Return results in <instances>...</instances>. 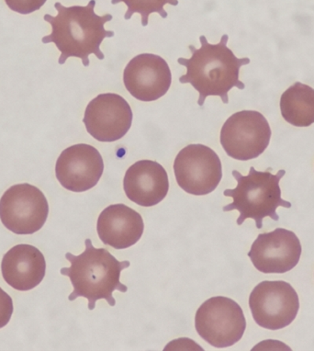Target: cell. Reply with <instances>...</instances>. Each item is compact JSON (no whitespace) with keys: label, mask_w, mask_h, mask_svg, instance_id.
I'll return each mask as SVG.
<instances>
[{"label":"cell","mask_w":314,"mask_h":351,"mask_svg":"<svg viewBox=\"0 0 314 351\" xmlns=\"http://www.w3.org/2000/svg\"><path fill=\"white\" fill-rule=\"evenodd\" d=\"M86 250L80 256L66 254L71 263L69 268H63L62 275L69 277L74 291L69 301L78 297L88 299L89 310H93L97 301L104 299L114 306L113 291L126 293L128 288L121 282V272L129 268V261H119L105 248H95L90 239L85 241Z\"/></svg>","instance_id":"3"},{"label":"cell","mask_w":314,"mask_h":351,"mask_svg":"<svg viewBox=\"0 0 314 351\" xmlns=\"http://www.w3.org/2000/svg\"><path fill=\"white\" fill-rule=\"evenodd\" d=\"M267 171H257L250 167L247 176H243L237 170L232 171L237 186L234 190H226L224 196L231 197L234 202L224 207V212L237 210L240 213L237 225H243L246 219H253L256 228H263L264 218L270 217L278 221L277 209L280 206L291 208V202L281 198L280 180L286 174L280 170L276 175Z\"/></svg>","instance_id":"4"},{"label":"cell","mask_w":314,"mask_h":351,"mask_svg":"<svg viewBox=\"0 0 314 351\" xmlns=\"http://www.w3.org/2000/svg\"><path fill=\"white\" fill-rule=\"evenodd\" d=\"M2 276L15 290H32L45 276V256L31 245H17L8 251L1 262Z\"/></svg>","instance_id":"16"},{"label":"cell","mask_w":314,"mask_h":351,"mask_svg":"<svg viewBox=\"0 0 314 351\" xmlns=\"http://www.w3.org/2000/svg\"><path fill=\"white\" fill-rule=\"evenodd\" d=\"M271 129L263 114L256 110L234 113L224 123L221 144L227 155L241 161L258 158L269 147Z\"/></svg>","instance_id":"6"},{"label":"cell","mask_w":314,"mask_h":351,"mask_svg":"<svg viewBox=\"0 0 314 351\" xmlns=\"http://www.w3.org/2000/svg\"><path fill=\"white\" fill-rule=\"evenodd\" d=\"M47 0H5L13 12L27 15L39 10Z\"/></svg>","instance_id":"19"},{"label":"cell","mask_w":314,"mask_h":351,"mask_svg":"<svg viewBox=\"0 0 314 351\" xmlns=\"http://www.w3.org/2000/svg\"><path fill=\"white\" fill-rule=\"evenodd\" d=\"M48 213L45 194L28 183L12 186L0 199V220L16 234L36 233L45 226Z\"/></svg>","instance_id":"7"},{"label":"cell","mask_w":314,"mask_h":351,"mask_svg":"<svg viewBox=\"0 0 314 351\" xmlns=\"http://www.w3.org/2000/svg\"><path fill=\"white\" fill-rule=\"evenodd\" d=\"M195 328L202 339L213 347L227 348L242 339L246 321L237 302L217 296L207 300L197 309Z\"/></svg>","instance_id":"5"},{"label":"cell","mask_w":314,"mask_h":351,"mask_svg":"<svg viewBox=\"0 0 314 351\" xmlns=\"http://www.w3.org/2000/svg\"><path fill=\"white\" fill-rule=\"evenodd\" d=\"M104 170L103 158L92 145H72L62 152L56 162V175L64 189L84 193L97 184Z\"/></svg>","instance_id":"13"},{"label":"cell","mask_w":314,"mask_h":351,"mask_svg":"<svg viewBox=\"0 0 314 351\" xmlns=\"http://www.w3.org/2000/svg\"><path fill=\"white\" fill-rule=\"evenodd\" d=\"M126 90L141 101H154L166 95L172 82L169 64L161 56L143 53L135 56L123 72Z\"/></svg>","instance_id":"12"},{"label":"cell","mask_w":314,"mask_h":351,"mask_svg":"<svg viewBox=\"0 0 314 351\" xmlns=\"http://www.w3.org/2000/svg\"><path fill=\"white\" fill-rule=\"evenodd\" d=\"M302 245L296 234L284 228L260 234L248 256L254 268L263 274H286L297 266Z\"/></svg>","instance_id":"11"},{"label":"cell","mask_w":314,"mask_h":351,"mask_svg":"<svg viewBox=\"0 0 314 351\" xmlns=\"http://www.w3.org/2000/svg\"><path fill=\"white\" fill-rule=\"evenodd\" d=\"M280 110L282 117L291 125H311L314 123L313 88L300 82L289 86L281 96Z\"/></svg>","instance_id":"17"},{"label":"cell","mask_w":314,"mask_h":351,"mask_svg":"<svg viewBox=\"0 0 314 351\" xmlns=\"http://www.w3.org/2000/svg\"><path fill=\"white\" fill-rule=\"evenodd\" d=\"M228 35L224 34L217 45H210L205 36L200 37L202 47L197 49L189 45L192 56L180 58L178 62L186 69V74L180 78V83H189L199 91L200 106L204 105L210 96L220 97L224 104H228V93L232 88L243 90L245 84L240 81V69L250 63L247 58H237L227 47Z\"/></svg>","instance_id":"2"},{"label":"cell","mask_w":314,"mask_h":351,"mask_svg":"<svg viewBox=\"0 0 314 351\" xmlns=\"http://www.w3.org/2000/svg\"><path fill=\"white\" fill-rule=\"evenodd\" d=\"M143 228L142 216L125 204L110 205L97 219L100 240L115 250H125L136 244L143 236Z\"/></svg>","instance_id":"15"},{"label":"cell","mask_w":314,"mask_h":351,"mask_svg":"<svg viewBox=\"0 0 314 351\" xmlns=\"http://www.w3.org/2000/svg\"><path fill=\"white\" fill-rule=\"evenodd\" d=\"M123 2L126 4L127 12L125 20H130L135 13H139L142 18V25H148L149 16L152 13H158L162 18L167 17V12L165 10L167 4L178 6V0H112V4L116 5Z\"/></svg>","instance_id":"18"},{"label":"cell","mask_w":314,"mask_h":351,"mask_svg":"<svg viewBox=\"0 0 314 351\" xmlns=\"http://www.w3.org/2000/svg\"><path fill=\"white\" fill-rule=\"evenodd\" d=\"M174 172L178 186L192 195H207L220 184L221 162L212 148L189 145L178 154Z\"/></svg>","instance_id":"9"},{"label":"cell","mask_w":314,"mask_h":351,"mask_svg":"<svg viewBox=\"0 0 314 351\" xmlns=\"http://www.w3.org/2000/svg\"><path fill=\"white\" fill-rule=\"evenodd\" d=\"M95 6V0H90L86 7H64L56 2L58 16L45 15V21L51 24V34L43 37L42 42L55 43L61 52L59 64H64L69 58H77L84 66H88L89 56L95 55L99 60L105 58L100 45L105 38L114 36V32L104 28L105 23L112 20V15H97Z\"/></svg>","instance_id":"1"},{"label":"cell","mask_w":314,"mask_h":351,"mask_svg":"<svg viewBox=\"0 0 314 351\" xmlns=\"http://www.w3.org/2000/svg\"><path fill=\"white\" fill-rule=\"evenodd\" d=\"M123 188L132 202L140 206H154L169 193V176L163 166L156 161H138L127 170Z\"/></svg>","instance_id":"14"},{"label":"cell","mask_w":314,"mask_h":351,"mask_svg":"<svg viewBox=\"0 0 314 351\" xmlns=\"http://www.w3.org/2000/svg\"><path fill=\"white\" fill-rule=\"evenodd\" d=\"M13 314V301L12 297L0 288V328L9 324Z\"/></svg>","instance_id":"20"},{"label":"cell","mask_w":314,"mask_h":351,"mask_svg":"<svg viewBox=\"0 0 314 351\" xmlns=\"http://www.w3.org/2000/svg\"><path fill=\"white\" fill-rule=\"evenodd\" d=\"M254 320L261 328L278 330L291 325L300 309L299 296L282 280L260 282L249 297Z\"/></svg>","instance_id":"8"},{"label":"cell","mask_w":314,"mask_h":351,"mask_svg":"<svg viewBox=\"0 0 314 351\" xmlns=\"http://www.w3.org/2000/svg\"><path fill=\"white\" fill-rule=\"evenodd\" d=\"M83 123L97 141L115 142L131 128L132 110L126 99L118 94H100L89 102Z\"/></svg>","instance_id":"10"}]
</instances>
